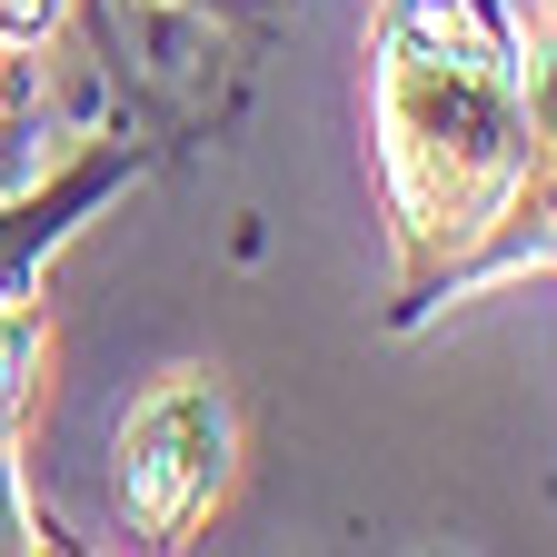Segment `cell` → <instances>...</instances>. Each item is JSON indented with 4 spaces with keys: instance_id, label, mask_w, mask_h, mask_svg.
I'll use <instances>...</instances> for the list:
<instances>
[{
    "instance_id": "obj_1",
    "label": "cell",
    "mask_w": 557,
    "mask_h": 557,
    "mask_svg": "<svg viewBox=\"0 0 557 557\" xmlns=\"http://www.w3.org/2000/svg\"><path fill=\"white\" fill-rule=\"evenodd\" d=\"M369 129L398 249V329L478 278L528 269L537 129L528 50L498 0H379L369 40Z\"/></svg>"
},
{
    "instance_id": "obj_2",
    "label": "cell",
    "mask_w": 557,
    "mask_h": 557,
    "mask_svg": "<svg viewBox=\"0 0 557 557\" xmlns=\"http://www.w3.org/2000/svg\"><path fill=\"white\" fill-rule=\"evenodd\" d=\"M139 139H90L81 160H70L50 189H21L11 209H0V438H21V418H30V379H40V259L90 220V209L139 180Z\"/></svg>"
},
{
    "instance_id": "obj_3",
    "label": "cell",
    "mask_w": 557,
    "mask_h": 557,
    "mask_svg": "<svg viewBox=\"0 0 557 557\" xmlns=\"http://www.w3.org/2000/svg\"><path fill=\"white\" fill-rule=\"evenodd\" d=\"M230 478V398L209 388L199 369H180L170 388H150L120 429V508L150 547H180L209 498Z\"/></svg>"
},
{
    "instance_id": "obj_4",
    "label": "cell",
    "mask_w": 557,
    "mask_h": 557,
    "mask_svg": "<svg viewBox=\"0 0 557 557\" xmlns=\"http://www.w3.org/2000/svg\"><path fill=\"white\" fill-rule=\"evenodd\" d=\"M528 129H537V199H528V259H557V0L528 40Z\"/></svg>"
},
{
    "instance_id": "obj_5",
    "label": "cell",
    "mask_w": 557,
    "mask_h": 557,
    "mask_svg": "<svg viewBox=\"0 0 557 557\" xmlns=\"http://www.w3.org/2000/svg\"><path fill=\"white\" fill-rule=\"evenodd\" d=\"M40 100H50V70L30 60V40L0 30V189L30 180V129H40Z\"/></svg>"
},
{
    "instance_id": "obj_6",
    "label": "cell",
    "mask_w": 557,
    "mask_h": 557,
    "mask_svg": "<svg viewBox=\"0 0 557 557\" xmlns=\"http://www.w3.org/2000/svg\"><path fill=\"white\" fill-rule=\"evenodd\" d=\"M60 528H40V508L21 498V468H11V438H0V547H50Z\"/></svg>"
},
{
    "instance_id": "obj_7",
    "label": "cell",
    "mask_w": 557,
    "mask_h": 557,
    "mask_svg": "<svg viewBox=\"0 0 557 557\" xmlns=\"http://www.w3.org/2000/svg\"><path fill=\"white\" fill-rule=\"evenodd\" d=\"M60 21V0H0V30H11V40H40Z\"/></svg>"
}]
</instances>
